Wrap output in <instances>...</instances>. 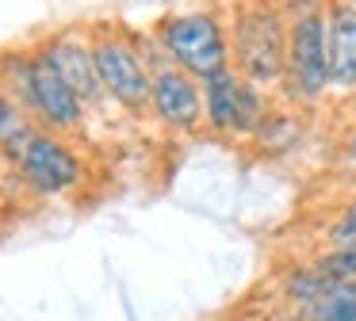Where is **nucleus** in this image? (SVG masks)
Wrapping results in <instances>:
<instances>
[{
    "label": "nucleus",
    "mask_w": 356,
    "mask_h": 321,
    "mask_svg": "<svg viewBox=\"0 0 356 321\" xmlns=\"http://www.w3.org/2000/svg\"><path fill=\"white\" fill-rule=\"evenodd\" d=\"M4 96L24 104L42 130L73 134L85 126V99L70 88V81L58 73V65L39 42L4 54Z\"/></svg>",
    "instance_id": "1"
},
{
    "label": "nucleus",
    "mask_w": 356,
    "mask_h": 321,
    "mask_svg": "<svg viewBox=\"0 0 356 321\" xmlns=\"http://www.w3.org/2000/svg\"><path fill=\"white\" fill-rule=\"evenodd\" d=\"M230 50L234 69L261 88H280L287 73V12L280 0H234Z\"/></svg>",
    "instance_id": "2"
},
{
    "label": "nucleus",
    "mask_w": 356,
    "mask_h": 321,
    "mask_svg": "<svg viewBox=\"0 0 356 321\" xmlns=\"http://www.w3.org/2000/svg\"><path fill=\"white\" fill-rule=\"evenodd\" d=\"M287 12V73L280 99L291 107H318L333 92L325 54V0H280Z\"/></svg>",
    "instance_id": "3"
},
{
    "label": "nucleus",
    "mask_w": 356,
    "mask_h": 321,
    "mask_svg": "<svg viewBox=\"0 0 356 321\" xmlns=\"http://www.w3.org/2000/svg\"><path fill=\"white\" fill-rule=\"evenodd\" d=\"M149 31H154L157 46L165 50V58L172 65H180L184 73L200 76V81H207V76H215V73L234 65L230 15L215 4L165 12Z\"/></svg>",
    "instance_id": "4"
},
{
    "label": "nucleus",
    "mask_w": 356,
    "mask_h": 321,
    "mask_svg": "<svg viewBox=\"0 0 356 321\" xmlns=\"http://www.w3.org/2000/svg\"><path fill=\"white\" fill-rule=\"evenodd\" d=\"M88 31V42H92V58L100 69L104 92L115 107L131 115L149 111V99H154V69H149L146 54L138 50L131 27H119V23H92Z\"/></svg>",
    "instance_id": "5"
},
{
    "label": "nucleus",
    "mask_w": 356,
    "mask_h": 321,
    "mask_svg": "<svg viewBox=\"0 0 356 321\" xmlns=\"http://www.w3.org/2000/svg\"><path fill=\"white\" fill-rule=\"evenodd\" d=\"M203 107H207V130L222 138H253L261 122L272 111L268 88L245 81L238 69H222V73L203 81Z\"/></svg>",
    "instance_id": "6"
},
{
    "label": "nucleus",
    "mask_w": 356,
    "mask_h": 321,
    "mask_svg": "<svg viewBox=\"0 0 356 321\" xmlns=\"http://www.w3.org/2000/svg\"><path fill=\"white\" fill-rule=\"evenodd\" d=\"M12 168L19 176V188L35 199L70 195L73 188H81V176H85L77 149L62 134H54V130H39L35 142L27 145V153L19 157V165H12Z\"/></svg>",
    "instance_id": "7"
},
{
    "label": "nucleus",
    "mask_w": 356,
    "mask_h": 321,
    "mask_svg": "<svg viewBox=\"0 0 356 321\" xmlns=\"http://www.w3.org/2000/svg\"><path fill=\"white\" fill-rule=\"evenodd\" d=\"M149 115L161 122L169 134H195L207 126V107H203V81L184 73L172 61L154 65V99H149Z\"/></svg>",
    "instance_id": "8"
},
{
    "label": "nucleus",
    "mask_w": 356,
    "mask_h": 321,
    "mask_svg": "<svg viewBox=\"0 0 356 321\" xmlns=\"http://www.w3.org/2000/svg\"><path fill=\"white\" fill-rule=\"evenodd\" d=\"M39 46L47 50V58L58 65V73L70 81V88L85 99V107H100L108 104V92H104L100 69L92 58V42H88V31H54V35L39 38Z\"/></svg>",
    "instance_id": "9"
},
{
    "label": "nucleus",
    "mask_w": 356,
    "mask_h": 321,
    "mask_svg": "<svg viewBox=\"0 0 356 321\" xmlns=\"http://www.w3.org/2000/svg\"><path fill=\"white\" fill-rule=\"evenodd\" d=\"M325 54L333 92L356 88V0H325Z\"/></svg>",
    "instance_id": "10"
},
{
    "label": "nucleus",
    "mask_w": 356,
    "mask_h": 321,
    "mask_svg": "<svg viewBox=\"0 0 356 321\" xmlns=\"http://www.w3.org/2000/svg\"><path fill=\"white\" fill-rule=\"evenodd\" d=\"M39 122L31 119L24 104H16L12 96H0V149H4V168L19 165V157L27 153V145L39 134Z\"/></svg>",
    "instance_id": "11"
},
{
    "label": "nucleus",
    "mask_w": 356,
    "mask_h": 321,
    "mask_svg": "<svg viewBox=\"0 0 356 321\" xmlns=\"http://www.w3.org/2000/svg\"><path fill=\"white\" fill-rule=\"evenodd\" d=\"M299 134H302V119H299V111L287 104V107H272L268 119L261 122V130H257L249 142L261 153H268V157H284V153L295 149Z\"/></svg>",
    "instance_id": "12"
},
{
    "label": "nucleus",
    "mask_w": 356,
    "mask_h": 321,
    "mask_svg": "<svg viewBox=\"0 0 356 321\" xmlns=\"http://www.w3.org/2000/svg\"><path fill=\"white\" fill-rule=\"evenodd\" d=\"M299 321H356V279H337L322 298L291 306Z\"/></svg>",
    "instance_id": "13"
},
{
    "label": "nucleus",
    "mask_w": 356,
    "mask_h": 321,
    "mask_svg": "<svg viewBox=\"0 0 356 321\" xmlns=\"http://www.w3.org/2000/svg\"><path fill=\"white\" fill-rule=\"evenodd\" d=\"M333 283L337 279H333L330 272H322L318 264H302V268H291V272L280 279V295H284L287 306H307V302H314V298H322Z\"/></svg>",
    "instance_id": "14"
},
{
    "label": "nucleus",
    "mask_w": 356,
    "mask_h": 321,
    "mask_svg": "<svg viewBox=\"0 0 356 321\" xmlns=\"http://www.w3.org/2000/svg\"><path fill=\"white\" fill-rule=\"evenodd\" d=\"M314 264L322 268V272H330L333 279H356V245H345V249H325Z\"/></svg>",
    "instance_id": "15"
},
{
    "label": "nucleus",
    "mask_w": 356,
    "mask_h": 321,
    "mask_svg": "<svg viewBox=\"0 0 356 321\" xmlns=\"http://www.w3.org/2000/svg\"><path fill=\"white\" fill-rule=\"evenodd\" d=\"M325 249H345V245H356V199L345 206V211L333 218V226L325 229Z\"/></svg>",
    "instance_id": "16"
},
{
    "label": "nucleus",
    "mask_w": 356,
    "mask_h": 321,
    "mask_svg": "<svg viewBox=\"0 0 356 321\" xmlns=\"http://www.w3.org/2000/svg\"><path fill=\"white\" fill-rule=\"evenodd\" d=\"M341 157H345L348 168H356V119H353V130H348L345 145H341Z\"/></svg>",
    "instance_id": "17"
},
{
    "label": "nucleus",
    "mask_w": 356,
    "mask_h": 321,
    "mask_svg": "<svg viewBox=\"0 0 356 321\" xmlns=\"http://www.w3.org/2000/svg\"><path fill=\"white\" fill-rule=\"evenodd\" d=\"M261 321H299V313H295L291 306H284V310H272V313H264Z\"/></svg>",
    "instance_id": "18"
},
{
    "label": "nucleus",
    "mask_w": 356,
    "mask_h": 321,
    "mask_svg": "<svg viewBox=\"0 0 356 321\" xmlns=\"http://www.w3.org/2000/svg\"><path fill=\"white\" fill-rule=\"evenodd\" d=\"M345 107H348V115H353V119H356V88H353V92H348V96H345Z\"/></svg>",
    "instance_id": "19"
}]
</instances>
